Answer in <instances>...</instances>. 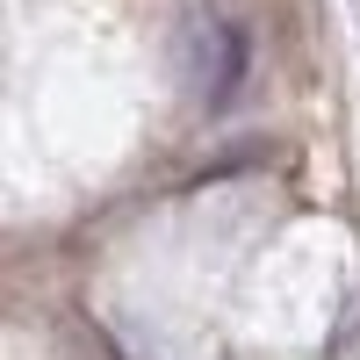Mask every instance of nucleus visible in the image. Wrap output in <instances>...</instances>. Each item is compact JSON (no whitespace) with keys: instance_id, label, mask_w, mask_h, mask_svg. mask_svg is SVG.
<instances>
[{"instance_id":"obj_1","label":"nucleus","mask_w":360,"mask_h":360,"mask_svg":"<svg viewBox=\"0 0 360 360\" xmlns=\"http://www.w3.org/2000/svg\"><path fill=\"white\" fill-rule=\"evenodd\" d=\"M245 65H252L245 29H238V22H209L202 44H195V101L202 108H231L238 86H245Z\"/></svg>"}]
</instances>
